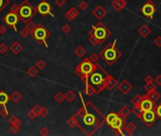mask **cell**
I'll list each match as a JSON object with an SVG mask.
<instances>
[{"mask_svg": "<svg viewBox=\"0 0 161 136\" xmlns=\"http://www.w3.org/2000/svg\"><path fill=\"white\" fill-rule=\"evenodd\" d=\"M82 107L75 114L78 122L77 128L85 135L92 136L102 127L105 122V115L92 102H85L82 94L79 93Z\"/></svg>", "mask_w": 161, "mask_h": 136, "instance_id": "obj_1", "label": "cell"}, {"mask_svg": "<svg viewBox=\"0 0 161 136\" xmlns=\"http://www.w3.org/2000/svg\"><path fill=\"white\" fill-rule=\"evenodd\" d=\"M107 75H108L107 72L105 70L100 64H97L96 69L89 77V79H88L89 83L94 87V89L97 91L98 95L107 88L106 79H107Z\"/></svg>", "mask_w": 161, "mask_h": 136, "instance_id": "obj_2", "label": "cell"}, {"mask_svg": "<svg viewBox=\"0 0 161 136\" xmlns=\"http://www.w3.org/2000/svg\"><path fill=\"white\" fill-rule=\"evenodd\" d=\"M116 43L117 40H114L112 43L107 44L99 53L100 58L109 66H112L122 57V52L116 47Z\"/></svg>", "mask_w": 161, "mask_h": 136, "instance_id": "obj_3", "label": "cell"}, {"mask_svg": "<svg viewBox=\"0 0 161 136\" xmlns=\"http://www.w3.org/2000/svg\"><path fill=\"white\" fill-rule=\"evenodd\" d=\"M97 67V62L94 64L89 58H85L82 62H80L75 68V74L79 77L82 81H88L90 74L95 70Z\"/></svg>", "mask_w": 161, "mask_h": 136, "instance_id": "obj_4", "label": "cell"}, {"mask_svg": "<svg viewBox=\"0 0 161 136\" xmlns=\"http://www.w3.org/2000/svg\"><path fill=\"white\" fill-rule=\"evenodd\" d=\"M105 123L109 128H111L115 131V133L117 135H122V130L125 125V118H122V116L119 115L118 113H107L105 116Z\"/></svg>", "mask_w": 161, "mask_h": 136, "instance_id": "obj_5", "label": "cell"}, {"mask_svg": "<svg viewBox=\"0 0 161 136\" xmlns=\"http://www.w3.org/2000/svg\"><path fill=\"white\" fill-rule=\"evenodd\" d=\"M89 35L93 36L98 42V44H102L111 36V31L102 22H98L96 25L92 27V29L89 31Z\"/></svg>", "mask_w": 161, "mask_h": 136, "instance_id": "obj_6", "label": "cell"}, {"mask_svg": "<svg viewBox=\"0 0 161 136\" xmlns=\"http://www.w3.org/2000/svg\"><path fill=\"white\" fill-rule=\"evenodd\" d=\"M37 12V9L35 7L31 5L27 0H24L19 5L17 15H18L20 21H23L24 24H26L34 18Z\"/></svg>", "mask_w": 161, "mask_h": 136, "instance_id": "obj_7", "label": "cell"}, {"mask_svg": "<svg viewBox=\"0 0 161 136\" xmlns=\"http://www.w3.org/2000/svg\"><path fill=\"white\" fill-rule=\"evenodd\" d=\"M51 31L47 29L43 24H39L31 36L34 38L35 41L39 44H43L45 45V47L48 48L49 46L47 44V39L51 36Z\"/></svg>", "mask_w": 161, "mask_h": 136, "instance_id": "obj_8", "label": "cell"}, {"mask_svg": "<svg viewBox=\"0 0 161 136\" xmlns=\"http://www.w3.org/2000/svg\"><path fill=\"white\" fill-rule=\"evenodd\" d=\"M36 9H37V12L43 17H45L46 15H50L52 18L55 17V15L52 13L53 7H52V5L47 1V0H41V1H40L39 4L37 5Z\"/></svg>", "mask_w": 161, "mask_h": 136, "instance_id": "obj_9", "label": "cell"}, {"mask_svg": "<svg viewBox=\"0 0 161 136\" xmlns=\"http://www.w3.org/2000/svg\"><path fill=\"white\" fill-rule=\"evenodd\" d=\"M156 12V6L154 3L153 0H148L141 9V12L148 19H152L153 16L155 15Z\"/></svg>", "mask_w": 161, "mask_h": 136, "instance_id": "obj_10", "label": "cell"}, {"mask_svg": "<svg viewBox=\"0 0 161 136\" xmlns=\"http://www.w3.org/2000/svg\"><path fill=\"white\" fill-rule=\"evenodd\" d=\"M20 21L18 15L16 14L14 12H10L9 13H7V14L3 17V22L8 27H12V29L14 30V31H17V24Z\"/></svg>", "mask_w": 161, "mask_h": 136, "instance_id": "obj_11", "label": "cell"}, {"mask_svg": "<svg viewBox=\"0 0 161 136\" xmlns=\"http://www.w3.org/2000/svg\"><path fill=\"white\" fill-rule=\"evenodd\" d=\"M157 119V116L155 113L154 110H150V111H143L142 116H141V120L144 123L146 127L151 128L153 126V124L155 123Z\"/></svg>", "mask_w": 161, "mask_h": 136, "instance_id": "obj_12", "label": "cell"}, {"mask_svg": "<svg viewBox=\"0 0 161 136\" xmlns=\"http://www.w3.org/2000/svg\"><path fill=\"white\" fill-rule=\"evenodd\" d=\"M118 89L120 90V92L122 94H124V95H127V94H129L132 91L133 86L128 81L124 79V81H122L118 84Z\"/></svg>", "mask_w": 161, "mask_h": 136, "instance_id": "obj_13", "label": "cell"}, {"mask_svg": "<svg viewBox=\"0 0 161 136\" xmlns=\"http://www.w3.org/2000/svg\"><path fill=\"white\" fill-rule=\"evenodd\" d=\"M92 15L95 17V18L97 19V20H102L105 16L107 15V10L104 8L103 6H101V5H98L95 9H93V10L92 12Z\"/></svg>", "mask_w": 161, "mask_h": 136, "instance_id": "obj_14", "label": "cell"}, {"mask_svg": "<svg viewBox=\"0 0 161 136\" xmlns=\"http://www.w3.org/2000/svg\"><path fill=\"white\" fill-rule=\"evenodd\" d=\"M139 106L141 107V109L143 111H150V110H154V107H155V102H153L152 100H150L149 98H147L145 96H143V98L141 100Z\"/></svg>", "mask_w": 161, "mask_h": 136, "instance_id": "obj_15", "label": "cell"}, {"mask_svg": "<svg viewBox=\"0 0 161 136\" xmlns=\"http://www.w3.org/2000/svg\"><path fill=\"white\" fill-rule=\"evenodd\" d=\"M79 15V12L78 10L75 8V7H72V8H70L67 12L65 13V18L67 19L70 22H72V21L75 20L76 17Z\"/></svg>", "mask_w": 161, "mask_h": 136, "instance_id": "obj_16", "label": "cell"}, {"mask_svg": "<svg viewBox=\"0 0 161 136\" xmlns=\"http://www.w3.org/2000/svg\"><path fill=\"white\" fill-rule=\"evenodd\" d=\"M127 6L126 0H113L111 2V7L116 10V12H121Z\"/></svg>", "mask_w": 161, "mask_h": 136, "instance_id": "obj_17", "label": "cell"}, {"mask_svg": "<svg viewBox=\"0 0 161 136\" xmlns=\"http://www.w3.org/2000/svg\"><path fill=\"white\" fill-rule=\"evenodd\" d=\"M106 83H107V89L109 90V91H112L118 84L116 79H115L114 77H112L111 75H109V74L107 76Z\"/></svg>", "mask_w": 161, "mask_h": 136, "instance_id": "obj_18", "label": "cell"}, {"mask_svg": "<svg viewBox=\"0 0 161 136\" xmlns=\"http://www.w3.org/2000/svg\"><path fill=\"white\" fill-rule=\"evenodd\" d=\"M10 96L8 95V93L5 92L4 90L0 91V106L2 107H6L7 104L10 102Z\"/></svg>", "mask_w": 161, "mask_h": 136, "instance_id": "obj_19", "label": "cell"}, {"mask_svg": "<svg viewBox=\"0 0 161 136\" xmlns=\"http://www.w3.org/2000/svg\"><path fill=\"white\" fill-rule=\"evenodd\" d=\"M138 33L141 35L142 38H147L150 34L152 33V29H150V27L147 26V25H142L139 29H138Z\"/></svg>", "mask_w": 161, "mask_h": 136, "instance_id": "obj_20", "label": "cell"}, {"mask_svg": "<svg viewBox=\"0 0 161 136\" xmlns=\"http://www.w3.org/2000/svg\"><path fill=\"white\" fill-rule=\"evenodd\" d=\"M147 98H149L150 100H152L153 102H156L157 100L160 99V94L157 92L156 90H153V91H149V92L146 93V95H144Z\"/></svg>", "mask_w": 161, "mask_h": 136, "instance_id": "obj_21", "label": "cell"}, {"mask_svg": "<svg viewBox=\"0 0 161 136\" xmlns=\"http://www.w3.org/2000/svg\"><path fill=\"white\" fill-rule=\"evenodd\" d=\"M10 50L12 52L14 55H19V53L23 50V45L21 44L19 42L15 41L10 45Z\"/></svg>", "mask_w": 161, "mask_h": 136, "instance_id": "obj_22", "label": "cell"}, {"mask_svg": "<svg viewBox=\"0 0 161 136\" xmlns=\"http://www.w3.org/2000/svg\"><path fill=\"white\" fill-rule=\"evenodd\" d=\"M84 93H85L88 96H92L93 95H98L97 91L94 89L93 86H92L90 84L89 81L85 82V89H84Z\"/></svg>", "mask_w": 161, "mask_h": 136, "instance_id": "obj_23", "label": "cell"}, {"mask_svg": "<svg viewBox=\"0 0 161 136\" xmlns=\"http://www.w3.org/2000/svg\"><path fill=\"white\" fill-rule=\"evenodd\" d=\"M124 130L126 131L129 135H132L134 133V131L137 130V126H136V124L133 123V122H129V123L124 125Z\"/></svg>", "mask_w": 161, "mask_h": 136, "instance_id": "obj_24", "label": "cell"}, {"mask_svg": "<svg viewBox=\"0 0 161 136\" xmlns=\"http://www.w3.org/2000/svg\"><path fill=\"white\" fill-rule=\"evenodd\" d=\"M131 110L129 109V108L127 107V106H124V107H122L121 109H120V111H118V113H119V115L120 116H122V118H125V119H126V118L130 115V113H131Z\"/></svg>", "mask_w": 161, "mask_h": 136, "instance_id": "obj_25", "label": "cell"}, {"mask_svg": "<svg viewBox=\"0 0 161 136\" xmlns=\"http://www.w3.org/2000/svg\"><path fill=\"white\" fill-rule=\"evenodd\" d=\"M76 98V94L75 92H73V90H68L65 94V100H67V102L72 103L73 102V100Z\"/></svg>", "mask_w": 161, "mask_h": 136, "instance_id": "obj_26", "label": "cell"}, {"mask_svg": "<svg viewBox=\"0 0 161 136\" xmlns=\"http://www.w3.org/2000/svg\"><path fill=\"white\" fill-rule=\"evenodd\" d=\"M10 96V100H12L14 103H19L21 99H22V95H21L18 91H14Z\"/></svg>", "mask_w": 161, "mask_h": 136, "instance_id": "obj_27", "label": "cell"}, {"mask_svg": "<svg viewBox=\"0 0 161 136\" xmlns=\"http://www.w3.org/2000/svg\"><path fill=\"white\" fill-rule=\"evenodd\" d=\"M73 52H75L76 57H78V58H83L84 56L86 55V49L82 46V45H79V46L76 47Z\"/></svg>", "mask_w": 161, "mask_h": 136, "instance_id": "obj_28", "label": "cell"}, {"mask_svg": "<svg viewBox=\"0 0 161 136\" xmlns=\"http://www.w3.org/2000/svg\"><path fill=\"white\" fill-rule=\"evenodd\" d=\"M54 100H55L58 104L63 103V101L65 100V95H64L63 93H61V92H58V93L54 96Z\"/></svg>", "mask_w": 161, "mask_h": 136, "instance_id": "obj_29", "label": "cell"}, {"mask_svg": "<svg viewBox=\"0 0 161 136\" xmlns=\"http://www.w3.org/2000/svg\"><path fill=\"white\" fill-rule=\"evenodd\" d=\"M66 123H67V125L70 128H75V127H77V125H78L77 119H76V117L75 116V114L70 117Z\"/></svg>", "mask_w": 161, "mask_h": 136, "instance_id": "obj_30", "label": "cell"}, {"mask_svg": "<svg viewBox=\"0 0 161 136\" xmlns=\"http://www.w3.org/2000/svg\"><path fill=\"white\" fill-rule=\"evenodd\" d=\"M132 113L135 114L136 116H137L139 119H141V116H142V113H143V111L141 109V107L138 105V106H134L132 110Z\"/></svg>", "mask_w": 161, "mask_h": 136, "instance_id": "obj_31", "label": "cell"}, {"mask_svg": "<svg viewBox=\"0 0 161 136\" xmlns=\"http://www.w3.org/2000/svg\"><path fill=\"white\" fill-rule=\"evenodd\" d=\"M26 73L29 77H31V78H35V77L38 75V73H39V69L37 67H35V66H31V67L27 69Z\"/></svg>", "mask_w": 161, "mask_h": 136, "instance_id": "obj_32", "label": "cell"}, {"mask_svg": "<svg viewBox=\"0 0 161 136\" xmlns=\"http://www.w3.org/2000/svg\"><path fill=\"white\" fill-rule=\"evenodd\" d=\"M142 98H143V96H141V95H136L131 99V104H132L133 106H138V105H139V104H141Z\"/></svg>", "mask_w": 161, "mask_h": 136, "instance_id": "obj_33", "label": "cell"}, {"mask_svg": "<svg viewBox=\"0 0 161 136\" xmlns=\"http://www.w3.org/2000/svg\"><path fill=\"white\" fill-rule=\"evenodd\" d=\"M8 121L10 125H17V126H21V125H22V121L15 115H12L9 118Z\"/></svg>", "mask_w": 161, "mask_h": 136, "instance_id": "obj_34", "label": "cell"}, {"mask_svg": "<svg viewBox=\"0 0 161 136\" xmlns=\"http://www.w3.org/2000/svg\"><path fill=\"white\" fill-rule=\"evenodd\" d=\"M26 27L27 29H29V33H30V35H32V33L34 32V30L36 29L37 25H36V24H35L34 22H32V21H29V22H27V23H26Z\"/></svg>", "mask_w": 161, "mask_h": 136, "instance_id": "obj_35", "label": "cell"}, {"mask_svg": "<svg viewBox=\"0 0 161 136\" xmlns=\"http://www.w3.org/2000/svg\"><path fill=\"white\" fill-rule=\"evenodd\" d=\"M144 89H145L146 92H149V91H153V90H156V84H155L154 82L145 83Z\"/></svg>", "mask_w": 161, "mask_h": 136, "instance_id": "obj_36", "label": "cell"}, {"mask_svg": "<svg viewBox=\"0 0 161 136\" xmlns=\"http://www.w3.org/2000/svg\"><path fill=\"white\" fill-rule=\"evenodd\" d=\"M9 49H10V47L6 44H4V43L0 44V54L1 55H5L7 52H8Z\"/></svg>", "mask_w": 161, "mask_h": 136, "instance_id": "obj_37", "label": "cell"}, {"mask_svg": "<svg viewBox=\"0 0 161 136\" xmlns=\"http://www.w3.org/2000/svg\"><path fill=\"white\" fill-rule=\"evenodd\" d=\"M10 0H0V13L6 9V7L10 4Z\"/></svg>", "mask_w": 161, "mask_h": 136, "instance_id": "obj_38", "label": "cell"}, {"mask_svg": "<svg viewBox=\"0 0 161 136\" xmlns=\"http://www.w3.org/2000/svg\"><path fill=\"white\" fill-rule=\"evenodd\" d=\"M78 8L81 10L82 12H85V10H87L89 9V4L87 3V1H84L83 0V1H81L78 4Z\"/></svg>", "mask_w": 161, "mask_h": 136, "instance_id": "obj_39", "label": "cell"}, {"mask_svg": "<svg viewBox=\"0 0 161 136\" xmlns=\"http://www.w3.org/2000/svg\"><path fill=\"white\" fill-rule=\"evenodd\" d=\"M49 114V111L47 108H45V107H41V111H40V114H39V116L41 117H46L47 115Z\"/></svg>", "mask_w": 161, "mask_h": 136, "instance_id": "obj_40", "label": "cell"}, {"mask_svg": "<svg viewBox=\"0 0 161 136\" xmlns=\"http://www.w3.org/2000/svg\"><path fill=\"white\" fill-rule=\"evenodd\" d=\"M154 111H155L156 116L158 118H161V102L159 104H157V105H155V107H154Z\"/></svg>", "mask_w": 161, "mask_h": 136, "instance_id": "obj_41", "label": "cell"}, {"mask_svg": "<svg viewBox=\"0 0 161 136\" xmlns=\"http://www.w3.org/2000/svg\"><path fill=\"white\" fill-rule=\"evenodd\" d=\"M36 66H37L38 69L41 70V69H44L45 67H46V64H45V62L43 60V59H41V60H39V61L37 62Z\"/></svg>", "mask_w": 161, "mask_h": 136, "instance_id": "obj_42", "label": "cell"}, {"mask_svg": "<svg viewBox=\"0 0 161 136\" xmlns=\"http://www.w3.org/2000/svg\"><path fill=\"white\" fill-rule=\"evenodd\" d=\"M20 131V126H17V125H10V131L13 134H17Z\"/></svg>", "mask_w": 161, "mask_h": 136, "instance_id": "obj_43", "label": "cell"}, {"mask_svg": "<svg viewBox=\"0 0 161 136\" xmlns=\"http://www.w3.org/2000/svg\"><path fill=\"white\" fill-rule=\"evenodd\" d=\"M61 30H62V32H63V33L68 34V33H70L72 31V27H71V26L69 25V24H65V25L62 26Z\"/></svg>", "mask_w": 161, "mask_h": 136, "instance_id": "obj_44", "label": "cell"}, {"mask_svg": "<svg viewBox=\"0 0 161 136\" xmlns=\"http://www.w3.org/2000/svg\"><path fill=\"white\" fill-rule=\"evenodd\" d=\"M29 34H30L29 31V29H26V27H23V29L20 30V35L22 36L23 38H27Z\"/></svg>", "mask_w": 161, "mask_h": 136, "instance_id": "obj_45", "label": "cell"}, {"mask_svg": "<svg viewBox=\"0 0 161 136\" xmlns=\"http://www.w3.org/2000/svg\"><path fill=\"white\" fill-rule=\"evenodd\" d=\"M10 114L9 110L7 109V107H3V109L0 111V116L1 117H8Z\"/></svg>", "mask_w": 161, "mask_h": 136, "instance_id": "obj_46", "label": "cell"}, {"mask_svg": "<svg viewBox=\"0 0 161 136\" xmlns=\"http://www.w3.org/2000/svg\"><path fill=\"white\" fill-rule=\"evenodd\" d=\"M99 58H100V56L96 54V53H92V55H90V57L89 58L90 61H92V62H94V64H96V62H98V60H99Z\"/></svg>", "mask_w": 161, "mask_h": 136, "instance_id": "obj_47", "label": "cell"}, {"mask_svg": "<svg viewBox=\"0 0 161 136\" xmlns=\"http://www.w3.org/2000/svg\"><path fill=\"white\" fill-rule=\"evenodd\" d=\"M66 0H55V3L56 5H57L58 7H59V8H63V7L65 6L66 4Z\"/></svg>", "mask_w": 161, "mask_h": 136, "instance_id": "obj_48", "label": "cell"}, {"mask_svg": "<svg viewBox=\"0 0 161 136\" xmlns=\"http://www.w3.org/2000/svg\"><path fill=\"white\" fill-rule=\"evenodd\" d=\"M154 44L156 47H161V36H157L154 41Z\"/></svg>", "mask_w": 161, "mask_h": 136, "instance_id": "obj_49", "label": "cell"}, {"mask_svg": "<svg viewBox=\"0 0 161 136\" xmlns=\"http://www.w3.org/2000/svg\"><path fill=\"white\" fill-rule=\"evenodd\" d=\"M27 115H29V117L30 118V119H32V120H34L35 119V118H36L38 115H37V114L36 113H35V111L32 110V109H31L29 111V113H27Z\"/></svg>", "mask_w": 161, "mask_h": 136, "instance_id": "obj_50", "label": "cell"}, {"mask_svg": "<svg viewBox=\"0 0 161 136\" xmlns=\"http://www.w3.org/2000/svg\"><path fill=\"white\" fill-rule=\"evenodd\" d=\"M40 134L41 135H43V136H46L49 134V130L47 128H41L40 130Z\"/></svg>", "mask_w": 161, "mask_h": 136, "instance_id": "obj_51", "label": "cell"}, {"mask_svg": "<svg viewBox=\"0 0 161 136\" xmlns=\"http://www.w3.org/2000/svg\"><path fill=\"white\" fill-rule=\"evenodd\" d=\"M144 82L145 83H150V82H154V78L151 75H147L144 78Z\"/></svg>", "mask_w": 161, "mask_h": 136, "instance_id": "obj_52", "label": "cell"}, {"mask_svg": "<svg viewBox=\"0 0 161 136\" xmlns=\"http://www.w3.org/2000/svg\"><path fill=\"white\" fill-rule=\"evenodd\" d=\"M18 9H19V6L18 5H12V7H10V12H14L17 14V12H18Z\"/></svg>", "mask_w": 161, "mask_h": 136, "instance_id": "obj_53", "label": "cell"}, {"mask_svg": "<svg viewBox=\"0 0 161 136\" xmlns=\"http://www.w3.org/2000/svg\"><path fill=\"white\" fill-rule=\"evenodd\" d=\"M32 110L35 111V113L37 114L38 116H39V114H40V111H41V106L40 105H35L33 108H32Z\"/></svg>", "mask_w": 161, "mask_h": 136, "instance_id": "obj_54", "label": "cell"}, {"mask_svg": "<svg viewBox=\"0 0 161 136\" xmlns=\"http://www.w3.org/2000/svg\"><path fill=\"white\" fill-rule=\"evenodd\" d=\"M7 32V27L4 25H0V35H4Z\"/></svg>", "mask_w": 161, "mask_h": 136, "instance_id": "obj_55", "label": "cell"}, {"mask_svg": "<svg viewBox=\"0 0 161 136\" xmlns=\"http://www.w3.org/2000/svg\"><path fill=\"white\" fill-rule=\"evenodd\" d=\"M155 81L156 83V85H158V86H161V75H158L156 78L155 79Z\"/></svg>", "mask_w": 161, "mask_h": 136, "instance_id": "obj_56", "label": "cell"}]
</instances>
